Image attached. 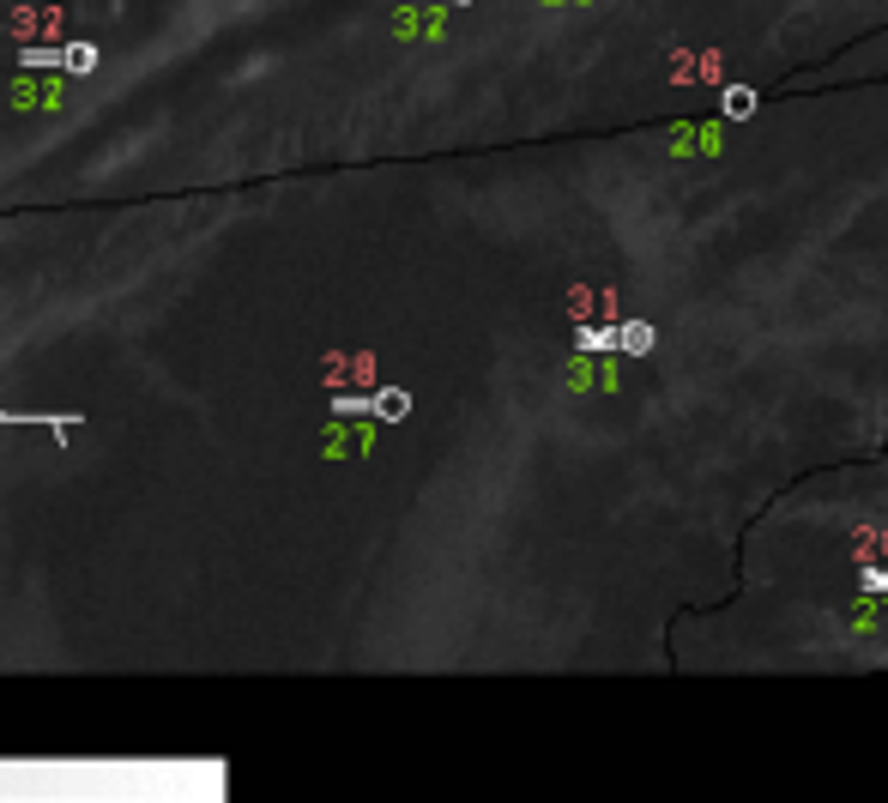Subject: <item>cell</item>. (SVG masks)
<instances>
[{
	"label": "cell",
	"instance_id": "obj_1",
	"mask_svg": "<svg viewBox=\"0 0 888 803\" xmlns=\"http://www.w3.org/2000/svg\"><path fill=\"white\" fill-rule=\"evenodd\" d=\"M0 423H7V429L37 423V429H55V435H67V423H73V417H49V411H0Z\"/></svg>",
	"mask_w": 888,
	"mask_h": 803
}]
</instances>
